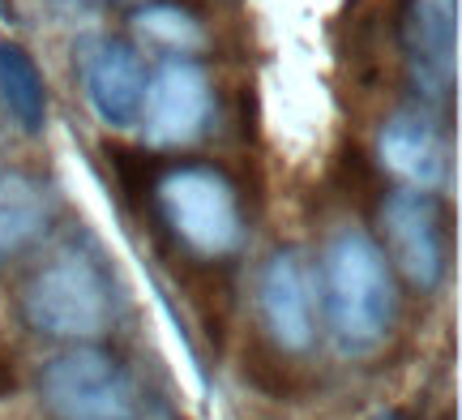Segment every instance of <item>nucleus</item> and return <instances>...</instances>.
Returning <instances> with one entry per match:
<instances>
[{"mask_svg":"<svg viewBox=\"0 0 462 420\" xmlns=\"http://www.w3.org/2000/svg\"><path fill=\"white\" fill-rule=\"evenodd\" d=\"M407 73L420 99L441 103L458 82V0H407Z\"/></svg>","mask_w":462,"mask_h":420,"instance_id":"1a4fd4ad","label":"nucleus"},{"mask_svg":"<svg viewBox=\"0 0 462 420\" xmlns=\"http://www.w3.org/2000/svg\"><path fill=\"white\" fill-rule=\"evenodd\" d=\"M133 31L146 34L150 43H159V48L176 51H198L206 48V31H201V22L184 5H171V0H154V5H142L137 14H133Z\"/></svg>","mask_w":462,"mask_h":420,"instance_id":"ddd939ff","label":"nucleus"},{"mask_svg":"<svg viewBox=\"0 0 462 420\" xmlns=\"http://www.w3.org/2000/svg\"><path fill=\"white\" fill-rule=\"evenodd\" d=\"M22 313L39 335L60 343H95L116 322V287L99 253L69 245L22 292Z\"/></svg>","mask_w":462,"mask_h":420,"instance_id":"f03ea898","label":"nucleus"},{"mask_svg":"<svg viewBox=\"0 0 462 420\" xmlns=\"http://www.w3.org/2000/svg\"><path fill=\"white\" fill-rule=\"evenodd\" d=\"M373 420H402V412H377Z\"/></svg>","mask_w":462,"mask_h":420,"instance_id":"2eb2a0df","label":"nucleus"},{"mask_svg":"<svg viewBox=\"0 0 462 420\" xmlns=\"http://www.w3.org/2000/svg\"><path fill=\"white\" fill-rule=\"evenodd\" d=\"M377 154L398 185L420 189V193L441 189L449 176L446 134H441V125H437L429 112H420V107H402V112H394V117L381 125Z\"/></svg>","mask_w":462,"mask_h":420,"instance_id":"9d476101","label":"nucleus"},{"mask_svg":"<svg viewBox=\"0 0 462 420\" xmlns=\"http://www.w3.org/2000/svg\"><path fill=\"white\" fill-rule=\"evenodd\" d=\"M215 120V86L206 78V69L193 61H163L146 78L142 95V134L159 151H176L198 142Z\"/></svg>","mask_w":462,"mask_h":420,"instance_id":"423d86ee","label":"nucleus"},{"mask_svg":"<svg viewBox=\"0 0 462 420\" xmlns=\"http://www.w3.org/2000/svg\"><path fill=\"white\" fill-rule=\"evenodd\" d=\"M321 318L330 322L338 352L368 356L398 322V284L381 245L360 228H343L321 262Z\"/></svg>","mask_w":462,"mask_h":420,"instance_id":"f257e3e1","label":"nucleus"},{"mask_svg":"<svg viewBox=\"0 0 462 420\" xmlns=\"http://www.w3.org/2000/svg\"><path fill=\"white\" fill-rule=\"evenodd\" d=\"M0 99L22 129H31V134L43 129L48 90H43V78H39V65L31 61V51L14 39H0Z\"/></svg>","mask_w":462,"mask_h":420,"instance_id":"f8f14e48","label":"nucleus"},{"mask_svg":"<svg viewBox=\"0 0 462 420\" xmlns=\"http://www.w3.org/2000/svg\"><path fill=\"white\" fill-rule=\"evenodd\" d=\"M56 219V193L43 176L22 168L0 172V266L48 236Z\"/></svg>","mask_w":462,"mask_h":420,"instance_id":"9b49d317","label":"nucleus"},{"mask_svg":"<svg viewBox=\"0 0 462 420\" xmlns=\"http://www.w3.org/2000/svg\"><path fill=\"white\" fill-rule=\"evenodd\" d=\"M0 22H14V9H9V0H0Z\"/></svg>","mask_w":462,"mask_h":420,"instance_id":"4468645a","label":"nucleus"},{"mask_svg":"<svg viewBox=\"0 0 462 420\" xmlns=\"http://www.w3.org/2000/svg\"><path fill=\"white\" fill-rule=\"evenodd\" d=\"M262 322L282 352H309L321 318V284L300 249H279L262 270Z\"/></svg>","mask_w":462,"mask_h":420,"instance_id":"0eeeda50","label":"nucleus"},{"mask_svg":"<svg viewBox=\"0 0 462 420\" xmlns=\"http://www.w3.org/2000/svg\"><path fill=\"white\" fill-rule=\"evenodd\" d=\"M381 236L385 262L415 292H432L446 279V215L432 193L398 185L381 202Z\"/></svg>","mask_w":462,"mask_h":420,"instance_id":"39448f33","label":"nucleus"},{"mask_svg":"<svg viewBox=\"0 0 462 420\" xmlns=\"http://www.w3.org/2000/svg\"><path fill=\"white\" fill-rule=\"evenodd\" d=\"M39 399L51 420H133L137 390L112 348L78 343L56 352L39 373Z\"/></svg>","mask_w":462,"mask_h":420,"instance_id":"20e7f679","label":"nucleus"},{"mask_svg":"<svg viewBox=\"0 0 462 420\" xmlns=\"http://www.w3.org/2000/svg\"><path fill=\"white\" fill-rule=\"evenodd\" d=\"M154 202H159L167 232L180 240V249H189L201 262H218L240 249L245 240V215H240L236 185L210 163H184V168L163 172L154 185Z\"/></svg>","mask_w":462,"mask_h":420,"instance_id":"7ed1b4c3","label":"nucleus"},{"mask_svg":"<svg viewBox=\"0 0 462 420\" xmlns=\"http://www.w3.org/2000/svg\"><path fill=\"white\" fill-rule=\"evenodd\" d=\"M78 78H82L86 107L112 125L133 129L142 117V95H146V61L129 39H90L78 51Z\"/></svg>","mask_w":462,"mask_h":420,"instance_id":"6e6552de","label":"nucleus"}]
</instances>
